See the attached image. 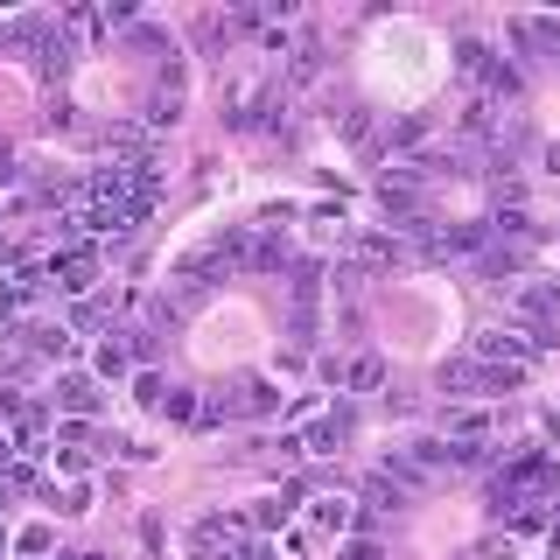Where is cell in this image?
Returning a JSON list of instances; mask_svg holds the SVG:
<instances>
[{
    "label": "cell",
    "mask_w": 560,
    "mask_h": 560,
    "mask_svg": "<svg viewBox=\"0 0 560 560\" xmlns=\"http://www.w3.org/2000/svg\"><path fill=\"white\" fill-rule=\"evenodd\" d=\"M512 308H518L525 337H533L539 350L560 343V288H553V280H525V288L512 294Z\"/></svg>",
    "instance_id": "6da1fadb"
},
{
    "label": "cell",
    "mask_w": 560,
    "mask_h": 560,
    "mask_svg": "<svg viewBox=\"0 0 560 560\" xmlns=\"http://www.w3.org/2000/svg\"><path fill=\"white\" fill-rule=\"evenodd\" d=\"M518 364H483V358H455L442 364V393H518Z\"/></svg>",
    "instance_id": "7a4b0ae2"
},
{
    "label": "cell",
    "mask_w": 560,
    "mask_h": 560,
    "mask_svg": "<svg viewBox=\"0 0 560 560\" xmlns=\"http://www.w3.org/2000/svg\"><path fill=\"white\" fill-rule=\"evenodd\" d=\"M49 280H57L63 294H92V280H98V253H92V245H63V253L49 259Z\"/></svg>",
    "instance_id": "3957f363"
},
{
    "label": "cell",
    "mask_w": 560,
    "mask_h": 560,
    "mask_svg": "<svg viewBox=\"0 0 560 560\" xmlns=\"http://www.w3.org/2000/svg\"><path fill=\"white\" fill-rule=\"evenodd\" d=\"M477 358L483 364H518V372H525V364L539 358V343L525 337V329H490V337H477Z\"/></svg>",
    "instance_id": "277c9868"
},
{
    "label": "cell",
    "mask_w": 560,
    "mask_h": 560,
    "mask_svg": "<svg viewBox=\"0 0 560 560\" xmlns=\"http://www.w3.org/2000/svg\"><path fill=\"white\" fill-rule=\"evenodd\" d=\"M350 434H358V413H350V407H343V413H323V420L302 434V455H337Z\"/></svg>",
    "instance_id": "5b68a950"
},
{
    "label": "cell",
    "mask_w": 560,
    "mask_h": 560,
    "mask_svg": "<svg viewBox=\"0 0 560 560\" xmlns=\"http://www.w3.org/2000/svg\"><path fill=\"white\" fill-rule=\"evenodd\" d=\"M57 407H63L70 420H92V413L105 407L98 378H84V372H63V378H57Z\"/></svg>",
    "instance_id": "8992f818"
},
{
    "label": "cell",
    "mask_w": 560,
    "mask_h": 560,
    "mask_svg": "<svg viewBox=\"0 0 560 560\" xmlns=\"http://www.w3.org/2000/svg\"><path fill=\"white\" fill-rule=\"evenodd\" d=\"M70 63H78L70 35H63V28H43V43H35V70H43V78H63Z\"/></svg>",
    "instance_id": "52a82bcc"
},
{
    "label": "cell",
    "mask_w": 560,
    "mask_h": 560,
    "mask_svg": "<svg viewBox=\"0 0 560 560\" xmlns=\"http://www.w3.org/2000/svg\"><path fill=\"white\" fill-rule=\"evenodd\" d=\"M288 294H294V308H315V294H323V259H294V267H288Z\"/></svg>",
    "instance_id": "ba28073f"
},
{
    "label": "cell",
    "mask_w": 560,
    "mask_h": 560,
    "mask_svg": "<svg viewBox=\"0 0 560 560\" xmlns=\"http://www.w3.org/2000/svg\"><path fill=\"white\" fill-rule=\"evenodd\" d=\"M477 267H483V280H518L525 273V245H490Z\"/></svg>",
    "instance_id": "9c48e42d"
},
{
    "label": "cell",
    "mask_w": 560,
    "mask_h": 560,
    "mask_svg": "<svg viewBox=\"0 0 560 560\" xmlns=\"http://www.w3.org/2000/svg\"><path fill=\"white\" fill-rule=\"evenodd\" d=\"M22 337H28L35 358H70V329H63V323H28Z\"/></svg>",
    "instance_id": "30bf717a"
},
{
    "label": "cell",
    "mask_w": 560,
    "mask_h": 560,
    "mask_svg": "<svg viewBox=\"0 0 560 560\" xmlns=\"http://www.w3.org/2000/svg\"><path fill=\"white\" fill-rule=\"evenodd\" d=\"M512 43H518V49H547V57H560V22H512Z\"/></svg>",
    "instance_id": "8fae6325"
},
{
    "label": "cell",
    "mask_w": 560,
    "mask_h": 560,
    "mask_svg": "<svg viewBox=\"0 0 560 560\" xmlns=\"http://www.w3.org/2000/svg\"><path fill=\"white\" fill-rule=\"evenodd\" d=\"M525 92V78H518V63H504V57H490L483 70V98H518Z\"/></svg>",
    "instance_id": "7c38bea8"
},
{
    "label": "cell",
    "mask_w": 560,
    "mask_h": 560,
    "mask_svg": "<svg viewBox=\"0 0 560 560\" xmlns=\"http://www.w3.org/2000/svg\"><path fill=\"white\" fill-rule=\"evenodd\" d=\"M133 372V343L127 337H105L98 343V378H127Z\"/></svg>",
    "instance_id": "4fadbf2b"
},
{
    "label": "cell",
    "mask_w": 560,
    "mask_h": 560,
    "mask_svg": "<svg viewBox=\"0 0 560 560\" xmlns=\"http://www.w3.org/2000/svg\"><path fill=\"white\" fill-rule=\"evenodd\" d=\"M245 267L280 273V267H294V259H288V245H280V238H253V245H245Z\"/></svg>",
    "instance_id": "5bb4252c"
},
{
    "label": "cell",
    "mask_w": 560,
    "mask_h": 560,
    "mask_svg": "<svg viewBox=\"0 0 560 560\" xmlns=\"http://www.w3.org/2000/svg\"><path fill=\"white\" fill-rule=\"evenodd\" d=\"M273 407H280V385H267V378L238 385V413H273Z\"/></svg>",
    "instance_id": "9a60e30c"
},
{
    "label": "cell",
    "mask_w": 560,
    "mask_h": 560,
    "mask_svg": "<svg viewBox=\"0 0 560 560\" xmlns=\"http://www.w3.org/2000/svg\"><path fill=\"white\" fill-rule=\"evenodd\" d=\"M105 148L127 154V168H133V162H148V133H140V127H113V133H105Z\"/></svg>",
    "instance_id": "2e32d148"
},
{
    "label": "cell",
    "mask_w": 560,
    "mask_h": 560,
    "mask_svg": "<svg viewBox=\"0 0 560 560\" xmlns=\"http://www.w3.org/2000/svg\"><path fill=\"white\" fill-rule=\"evenodd\" d=\"M364 498H372V512H399V504H407V490H399V483H393V477L378 469V477L364 483Z\"/></svg>",
    "instance_id": "e0dca14e"
},
{
    "label": "cell",
    "mask_w": 560,
    "mask_h": 560,
    "mask_svg": "<svg viewBox=\"0 0 560 560\" xmlns=\"http://www.w3.org/2000/svg\"><path fill=\"white\" fill-rule=\"evenodd\" d=\"M378 378H385V364H378V358L343 364V385H350V393H378Z\"/></svg>",
    "instance_id": "ac0fdd59"
},
{
    "label": "cell",
    "mask_w": 560,
    "mask_h": 560,
    "mask_svg": "<svg viewBox=\"0 0 560 560\" xmlns=\"http://www.w3.org/2000/svg\"><path fill=\"white\" fill-rule=\"evenodd\" d=\"M133 399H140L148 413H162V399H168V378H162V372H140V378H133Z\"/></svg>",
    "instance_id": "d6986e66"
},
{
    "label": "cell",
    "mask_w": 560,
    "mask_h": 560,
    "mask_svg": "<svg viewBox=\"0 0 560 560\" xmlns=\"http://www.w3.org/2000/svg\"><path fill=\"white\" fill-rule=\"evenodd\" d=\"M455 70H463V78H483V70H490V49L463 35V43H455Z\"/></svg>",
    "instance_id": "ffe728a7"
},
{
    "label": "cell",
    "mask_w": 560,
    "mask_h": 560,
    "mask_svg": "<svg viewBox=\"0 0 560 560\" xmlns=\"http://www.w3.org/2000/svg\"><path fill=\"white\" fill-rule=\"evenodd\" d=\"M197 407H203V399L189 393V385H168V399H162V413H168V420H197Z\"/></svg>",
    "instance_id": "44dd1931"
},
{
    "label": "cell",
    "mask_w": 560,
    "mask_h": 560,
    "mask_svg": "<svg viewBox=\"0 0 560 560\" xmlns=\"http://www.w3.org/2000/svg\"><path fill=\"white\" fill-rule=\"evenodd\" d=\"M350 518H358V512H350L343 498H323V504H315V525H329V533H343Z\"/></svg>",
    "instance_id": "7402d4cb"
},
{
    "label": "cell",
    "mask_w": 560,
    "mask_h": 560,
    "mask_svg": "<svg viewBox=\"0 0 560 560\" xmlns=\"http://www.w3.org/2000/svg\"><path fill=\"white\" fill-rule=\"evenodd\" d=\"M294 498H302V483H294L288 498H267V504H259V512H253V525H280V518L294 512Z\"/></svg>",
    "instance_id": "603a6c76"
},
{
    "label": "cell",
    "mask_w": 560,
    "mask_h": 560,
    "mask_svg": "<svg viewBox=\"0 0 560 560\" xmlns=\"http://www.w3.org/2000/svg\"><path fill=\"white\" fill-rule=\"evenodd\" d=\"M428 140V119H399L393 133H385V148H420Z\"/></svg>",
    "instance_id": "cb8c5ba5"
},
{
    "label": "cell",
    "mask_w": 560,
    "mask_h": 560,
    "mask_svg": "<svg viewBox=\"0 0 560 560\" xmlns=\"http://www.w3.org/2000/svg\"><path fill=\"white\" fill-rule=\"evenodd\" d=\"M57 512H63V518H84V512H92V490H84V483L57 490Z\"/></svg>",
    "instance_id": "d4e9b609"
},
{
    "label": "cell",
    "mask_w": 560,
    "mask_h": 560,
    "mask_svg": "<svg viewBox=\"0 0 560 560\" xmlns=\"http://www.w3.org/2000/svg\"><path fill=\"white\" fill-rule=\"evenodd\" d=\"M448 469H483V442H448Z\"/></svg>",
    "instance_id": "484cf974"
},
{
    "label": "cell",
    "mask_w": 560,
    "mask_h": 560,
    "mask_svg": "<svg viewBox=\"0 0 560 560\" xmlns=\"http://www.w3.org/2000/svg\"><path fill=\"white\" fill-rule=\"evenodd\" d=\"M14 547H22V553H35V560H43L49 547H57V539H49V525H28V533H22V539H14Z\"/></svg>",
    "instance_id": "4316f807"
},
{
    "label": "cell",
    "mask_w": 560,
    "mask_h": 560,
    "mask_svg": "<svg viewBox=\"0 0 560 560\" xmlns=\"http://www.w3.org/2000/svg\"><path fill=\"white\" fill-rule=\"evenodd\" d=\"M463 133H490V98H469V113H463Z\"/></svg>",
    "instance_id": "83f0119b"
},
{
    "label": "cell",
    "mask_w": 560,
    "mask_h": 560,
    "mask_svg": "<svg viewBox=\"0 0 560 560\" xmlns=\"http://www.w3.org/2000/svg\"><path fill=\"white\" fill-rule=\"evenodd\" d=\"M337 560H385V553H378V547H372V539H350V547H343V553H337Z\"/></svg>",
    "instance_id": "f1b7e54d"
},
{
    "label": "cell",
    "mask_w": 560,
    "mask_h": 560,
    "mask_svg": "<svg viewBox=\"0 0 560 560\" xmlns=\"http://www.w3.org/2000/svg\"><path fill=\"white\" fill-rule=\"evenodd\" d=\"M463 560H504V553H498V547H469Z\"/></svg>",
    "instance_id": "f546056e"
},
{
    "label": "cell",
    "mask_w": 560,
    "mask_h": 560,
    "mask_svg": "<svg viewBox=\"0 0 560 560\" xmlns=\"http://www.w3.org/2000/svg\"><path fill=\"white\" fill-rule=\"evenodd\" d=\"M8 463H14V455H8V442H0V469H8Z\"/></svg>",
    "instance_id": "4dcf8cb0"
},
{
    "label": "cell",
    "mask_w": 560,
    "mask_h": 560,
    "mask_svg": "<svg viewBox=\"0 0 560 560\" xmlns=\"http://www.w3.org/2000/svg\"><path fill=\"white\" fill-rule=\"evenodd\" d=\"M0 539H8V533H0Z\"/></svg>",
    "instance_id": "1f68e13d"
}]
</instances>
